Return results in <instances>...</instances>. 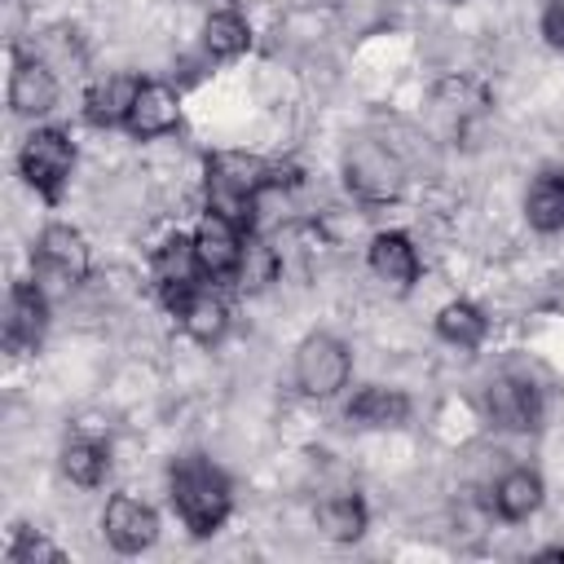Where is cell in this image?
Returning <instances> with one entry per match:
<instances>
[{
	"label": "cell",
	"instance_id": "24",
	"mask_svg": "<svg viewBox=\"0 0 564 564\" xmlns=\"http://www.w3.org/2000/svg\"><path fill=\"white\" fill-rule=\"evenodd\" d=\"M278 269H282L278 247H269V242H260V238H247V247H242V264H238L242 286L260 291V286H269V282L278 278Z\"/></svg>",
	"mask_w": 564,
	"mask_h": 564
},
{
	"label": "cell",
	"instance_id": "25",
	"mask_svg": "<svg viewBox=\"0 0 564 564\" xmlns=\"http://www.w3.org/2000/svg\"><path fill=\"white\" fill-rule=\"evenodd\" d=\"M62 564L66 555H62V546H53L48 538H40V533H31V529H18L13 533V542H9V564Z\"/></svg>",
	"mask_w": 564,
	"mask_h": 564
},
{
	"label": "cell",
	"instance_id": "28",
	"mask_svg": "<svg viewBox=\"0 0 564 564\" xmlns=\"http://www.w3.org/2000/svg\"><path fill=\"white\" fill-rule=\"evenodd\" d=\"M551 4H560V9H564V0H551Z\"/></svg>",
	"mask_w": 564,
	"mask_h": 564
},
{
	"label": "cell",
	"instance_id": "22",
	"mask_svg": "<svg viewBox=\"0 0 564 564\" xmlns=\"http://www.w3.org/2000/svg\"><path fill=\"white\" fill-rule=\"evenodd\" d=\"M106 467H110V449H106L101 441H93V436L66 441V449H62V471H66L75 485H84V489L101 485Z\"/></svg>",
	"mask_w": 564,
	"mask_h": 564
},
{
	"label": "cell",
	"instance_id": "2",
	"mask_svg": "<svg viewBox=\"0 0 564 564\" xmlns=\"http://www.w3.org/2000/svg\"><path fill=\"white\" fill-rule=\"evenodd\" d=\"M172 507H176V516L185 520L189 533L207 538L225 524V516L234 507V494H229V480L207 458H181L172 467Z\"/></svg>",
	"mask_w": 564,
	"mask_h": 564
},
{
	"label": "cell",
	"instance_id": "26",
	"mask_svg": "<svg viewBox=\"0 0 564 564\" xmlns=\"http://www.w3.org/2000/svg\"><path fill=\"white\" fill-rule=\"evenodd\" d=\"M542 35H546L551 48H564V9H560V4L546 9V18H542Z\"/></svg>",
	"mask_w": 564,
	"mask_h": 564
},
{
	"label": "cell",
	"instance_id": "7",
	"mask_svg": "<svg viewBox=\"0 0 564 564\" xmlns=\"http://www.w3.org/2000/svg\"><path fill=\"white\" fill-rule=\"evenodd\" d=\"M189 238H194V251H198V264H203L207 278H234V273H238L247 238H242V229H238L229 216L207 212V216L194 225Z\"/></svg>",
	"mask_w": 564,
	"mask_h": 564
},
{
	"label": "cell",
	"instance_id": "14",
	"mask_svg": "<svg viewBox=\"0 0 564 564\" xmlns=\"http://www.w3.org/2000/svg\"><path fill=\"white\" fill-rule=\"evenodd\" d=\"M370 273L397 291H410L419 282V251L405 234L388 229V234H375L370 238Z\"/></svg>",
	"mask_w": 564,
	"mask_h": 564
},
{
	"label": "cell",
	"instance_id": "15",
	"mask_svg": "<svg viewBox=\"0 0 564 564\" xmlns=\"http://www.w3.org/2000/svg\"><path fill=\"white\" fill-rule=\"evenodd\" d=\"M344 414L361 427H401L410 419V397L397 388H383V383H366L352 392Z\"/></svg>",
	"mask_w": 564,
	"mask_h": 564
},
{
	"label": "cell",
	"instance_id": "8",
	"mask_svg": "<svg viewBox=\"0 0 564 564\" xmlns=\"http://www.w3.org/2000/svg\"><path fill=\"white\" fill-rule=\"evenodd\" d=\"M485 414L494 427H507V432H529L538 427V388L529 379H511V375H498L489 379L485 388Z\"/></svg>",
	"mask_w": 564,
	"mask_h": 564
},
{
	"label": "cell",
	"instance_id": "13",
	"mask_svg": "<svg viewBox=\"0 0 564 564\" xmlns=\"http://www.w3.org/2000/svg\"><path fill=\"white\" fill-rule=\"evenodd\" d=\"M198 278H207V273H203V264H198L194 238L172 234V238H167V242L154 251V282L163 286L167 304H176L181 295H189V291L198 286Z\"/></svg>",
	"mask_w": 564,
	"mask_h": 564
},
{
	"label": "cell",
	"instance_id": "21",
	"mask_svg": "<svg viewBox=\"0 0 564 564\" xmlns=\"http://www.w3.org/2000/svg\"><path fill=\"white\" fill-rule=\"evenodd\" d=\"M485 313L476 308V304H467V300H449L441 313H436V335L445 339V344H454V348H476L480 339H485Z\"/></svg>",
	"mask_w": 564,
	"mask_h": 564
},
{
	"label": "cell",
	"instance_id": "11",
	"mask_svg": "<svg viewBox=\"0 0 564 564\" xmlns=\"http://www.w3.org/2000/svg\"><path fill=\"white\" fill-rule=\"evenodd\" d=\"M176 123H181V97H176V88H167V84H159V79H145V84L137 88V97H132V110H128L123 128H128L132 137L150 141V137L172 132Z\"/></svg>",
	"mask_w": 564,
	"mask_h": 564
},
{
	"label": "cell",
	"instance_id": "20",
	"mask_svg": "<svg viewBox=\"0 0 564 564\" xmlns=\"http://www.w3.org/2000/svg\"><path fill=\"white\" fill-rule=\"evenodd\" d=\"M137 88H141V79H132V75H110V79H101V84L88 93V119H93V123H106V128L123 123L128 110H132Z\"/></svg>",
	"mask_w": 564,
	"mask_h": 564
},
{
	"label": "cell",
	"instance_id": "10",
	"mask_svg": "<svg viewBox=\"0 0 564 564\" xmlns=\"http://www.w3.org/2000/svg\"><path fill=\"white\" fill-rule=\"evenodd\" d=\"M44 326H48L44 291L31 286V282H13L9 308H4V344H9V352H31L44 339Z\"/></svg>",
	"mask_w": 564,
	"mask_h": 564
},
{
	"label": "cell",
	"instance_id": "1",
	"mask_svg": "<svg viewBox=\"0 0 564 564\" xmlns=\"http://www.w3.org/2000/svg\"><path fill=\"white\" fill-rule=\"evenodd\" d=\"M278 185V167L256 154H216L207 167V212L229 216L238 229L256 220L260 194Z\"/></svg>",
	"mask_w": 564,
	"mask_h": 564
},
{
	"label": "cell",
	"instance_id": "27",
	"mask_svg": "<svg viewBox=\"0 0 564 564\" xmlns=\"http://www.w3.org/2000/svg\"><path fill=\"white\" fill-rule=\"evenodd\" d=\"M308 4H322V9H335L339 0H308Z\"/></svg>",
	"mask_w": 564,
	"mask_h": 564
},
{
	"label": "cell",
	"instance_id": "4",
	"mask_svg": "<svg viewBox=\"0 0 564 564\" xmlns=\"http://www.w3.org/2000/svg\"><path fill=\"white\" fill-rule=\"evenodd\" d=\"M70 167H75V145H70V137L62 128H35L22 141V150H18L22 181L35 194H44V198H57L62 194V185L70 181Z\"/></svg>",
	"mask_w": 564,
	"mask_h": 564
},
{
	"label": "cell",
	"instance_id": "12",
	"mask_svg": "<svg viewBox=\"0 0 564 564\" xmlns=\"http://www.w3.org/2000/svg\"><path fill=\"white\" fill-rule=\"evenodd\" d=\"M35 256H40V264H44L53 278H62V282H84L88 269H93L88 242H84V234L70 229V225H48V229L40 234V242H35Z\"/></svg>",
	"mask_w": 564,
	"mask_h": 564
},
{
	"label": "cell",
	"instance_id": "17",
	"mask_svg": "<svg viewBox=\"0 0 564 564\" xmlns=\"http://www.w3.org/2000/svg\"><path fill=\"white\" fill-rule=\"evenodd\" d=\"M494 507L502 520H529L542 507V476L529 467L502 471V480L494 485Z\"/></svg>",
	"mask_w": 564,
	"mask_h": 564
},
{
	"label": "cell",
	"instance_id": "9",
	"mask_svg": "<svg viewBox=\"0 0 564 564\" xmlns=\"http://www.w3.org/2000/svg\"><path fill=\"white\" fill-rule=\"evenodd\" d=\"M57 106V75L44 57H18L9 70V110L22 119H40Z\"/></svg>",
	"mask_w": 564,
	"mask_h": 564
},
{
	"label": "cell",
	"instance_id": "3",
	"mask_svg": "<svg viewBox=\"0 0 564 564\" xmlns=\"http://www.w3.org/2000/svg\"><path fill=\"white\" fill-rule=\"evenodd\" d=\"M344 181L361 203H392L405 189V167L383 141H352L344 154Z\"/></svg>",
	"mask_w": 564,
	"mask_h": 564
},
{
	"label": "cell",
	"instance_id": "6",
	"mask_svg": "<svg viewBox=\"0 0 564 564\" xmlns=\"http://www.w3.org/2000/svg\"><path fill=\"white\" fill-rule=\"evenodd\" d=\"M101 533H106V542H110L119 555H141V551H150L154 538H159V516H154V507L141 502V498L115 494V498L106 502V511H101Z\"/></svg>",
	"mask_w": 564,
	"mask_h": 564
},
{
	"label": "cell",
	"instance_id": "5",
	"mask_svg": "<svg viewBox=\"0 0 564 564\" xmlns=\"http://www.w3.org/2000/svg\"><path fill=\"white\" fill-rule=\"evenodd\" d=\"M348 375H352V357L335 335L313 330V335L300 339V348H295V383H300L304 397L326 401L348 383Z\"/></svg>",
	"mask_w": 564,
	"mask_h": 564
},
{
	"label": "cell",
	"instance_id": "18",
	"mask_svg": "<svg viewBox=\"0 0 564 564\" xmlns=\"http://www.w3.org/2000/svg\"><path fill=\"white\" fill-rule=\"evenodd\" d=\"M317 529L330 542H357L366 533V502L357 494H330L317 502Z\"/></svg>",
	"mask_w": 564,
	"mask_h": 564
},
{
	"label": "cell",
	"instance_id": "19",
	"mask_svg": "<svg viewBox=\"0 0 564 564\" xmlns=\"http://www.w3.org/2000/svg\"><path fill=\"white\" fill-rule=\"evenodd\" d=\"M524 216L538 234H555L564 229V176L560 172H542L529 194H524Z\"/></svg>",
	"mask_w": 564,
	"mask_h": 564
},
{
	"label": "cell",
	"instance_id": "16",
	"mask_svg": "<svg viewBox=\"0 0 564 564\" xmlns=\"http://www.w3.org/2000/svg\"><path fill=\"white\" fill-rule=\"evenodd\" d=\"M172 308H176L185 335L198 339V344H216V339L225 335V326H229V308H225V300L212 295L207 286H194V291L181 295Z\"/></svg>",
	"mask_w": 564,
	"mask_h": 564
},
{
	"label": "cell",
	"instance_id": "23",
	"mask_svg": "<svg viewBox=\"0 0 564 564\" xmlns=\"http://www.w3.org/2000/svg\"><path fill=\"white\" fill-rule=\"evenodd\" d=\"M247 44H251V26H247L242 13L220 9L203 22V48L212 57H238V53H247Z\"/></svg>",
	"mask_w": 564,
	"mask_h": 564
}]
</instances>
